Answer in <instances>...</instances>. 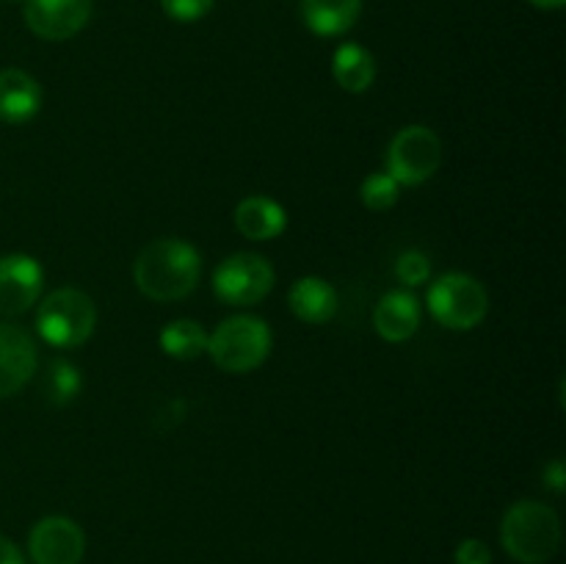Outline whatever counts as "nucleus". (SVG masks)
<instances>
[{
	"mask_svg": "<svg viewBox=\"0 0 566 564\" xmlns=\"http://www.w3.org/2000/svg\"><path fill=\"white\" fill-rule=\"evenodd\" d=\"M202 276V258L191 243L180 238H158L138 252L133 280L138 291L153 302L186 299Z\"/></svg>",
	"mask_w": 566,
	"mask_h": 564,
	"instance_id": "nucleus-1",
	"label": "nucleus"
},
{
	"mask_svg": "<svg viewBox=\"0 0 566 564\" xmlns=\"http://www.w3.org/2000/svg\"><path fill=\"white\" fill-rule=\"evenodd\" d=\"M501 542L517 562L545 564L562 547V518L542 501H517L503 514Z\"/></svg>",
	"mask_w": 566,
	"mask_h": 564,
	"instance_id": "nucleus-2",
	"label": "nucleus"
},
{
	"mask_svg": "<svg viewBox=\"0 0 566 564\" xmlns=\"http://www.w3.org/2000/svg\"><path fill=\"white\" fill-rule=\"evenodd\" d=\"M271 352V330L254 315H232L208 337V354L227 374H249L260 368Z\"/></svg>",
	"mask_w": 566,
	"mask_h": 564,
	"instance_id": "nucleus-3",
	"label": "nucleus"
},
{
	"mask_svg": "<svg viewBox=\"0 0 566 564\" xmlns=\"http://www.w3.org/2000/svg\"><path fill=\"white\" fill-rule=\"evenodd\" d=\"M97 324V307L77 288L53 291L36 313V332L55 348H75L92 337Z\"/></svg>",
	"mask_w": 566,
	"mask_h": 564,
	"instance_id": "nucleus-4",
	"label": "nucleus"
},
{
	"mask_svg": "<svg viewBox=\"0 0 566 564\" xmlns=\"http://www.w3.org/2000/svg\"><path fill=\"white\" fill-rule=\"evenodd\" d=\"M429 310L448 330L468 332L484 321L490 296L475 276L451 271L429 288Z\"/></svg>",
	"mask_w": 566,
	"mask_h": 564,
	"instance_id": "nucleus-5",
	"label": "nucleus"
},
{
	"mask_svg": "<svg viewBox=\"0 0 566 564\" xmlns=\"http://www.w3.org/2000/svg\"><path fill=\"white\" fill-rule=\"evenodd\" d=\"M440 160V136L426 125H409L401 127L387 147V175L398 186H420L437 175Z\"/></svg>",
	"mask_w": 566,
	"mask_h": 564,
	"instance_id": "nucleus-6",
	"label": "nucleus"
},
{
	"mask_svg": "<svg viewBox=\"0 0 566 564\" xmlns=\"http://www.w3.org/2000/svg\"><path fill=\"white\" fill-rule=\"evenodd\" d=\"M274 288V269L263 254L238 252L221 260L213 274V291L224 304L249 307L263 302Z\"/></svg>",
	"mask_w": 566,
	"mask_h": 564,
	"instance_id": "nucleus-7",
	"label": "nucleus"
},
{
	"mask_svg": "<svg viewBox=\"0 0 566 564\" xmlns=\"http://www.w3.org/2000/svg\"><path fill=\"white\" fill-rule=\"evenodd\" d=\"M28 553L33 564H81L86 553V534L81 525L70 518L39 520L28 534Z\"/></svg>",
	"mask_w": 566,
	"mask_h": 564,
	"instance_id": "nucleus-8",
	"label": "nucleus"
},
{
	"mask_svg": "<svg viewBox=\"0 0 566 564\" xmlns=\"http://www.w3.org/2000/svg\"><path fill=\"white\" fill-rule=\"evenodd\" d=\"M94 0H25V25L48 42H64L86 28Z\"/></svg>",
	"mask_w": 566,
	"mask_h": 564,
	"instance_id": "nucleus-9",
	"label": "nucleus"
},
{
	"mask_svg": "<svg viewBox=\"0 0 566 564\" xmlns=\"http://www.w3.org/2000/svg\"><path fill=\"white\" fill-rule=\"evenodd\" d=\"M42 265L31 254L0 258V315H20L42 291Z\"/></svg>",
	"mask_w": 566,
	"mask_h": 564,
	"instance_id": "nucleus-10",
	"label": "nucleus"
},
{
	"mask_svg": "<svg viewBox=\"0 0 566 564\" xmlns=\"http://www.w3.org/2000/svg\"><path fill=\"white\" fill-rule=\"evenodd\" d=\"M36 374V343L25 330L0 324V398L20 393Z\"/></svg>",
	"mask_w": 566,
	"mask_h": 564,
	"instance_id": "nucleus-11",
	"label": "nucleus"
},
{
	"mask_svg": "<svg viewBox=\"0 0 566 564\" xmlns=\"http://www.w3.org/2000/svg\"><path fill=\"white\" fill-rule=\"evenodd\" d=\"M374 326L385 341L390 343L409 341L420 326L418 299L407 291L385 293L374 310Z\"/></svg>",
	"mask_w": 566,
	"mask_h": 564,
	"instance_id": "nucleus-12",
	"label": "nucleus"
},
{
	"mask_svg": "<svg viewBox=\"0 0 566 564\" xmlns=\"http://www.w3.org/2000/svg\"><path fill=\"white\" fill-rule=\"evenodd\" d=\"M42 105V88L36 77L25 70H3L0 72V122L22 125L33 119Z\"/></svg>",
	"mask_w": 566,
	"mask_h": 564,
	"instance_id": "nucleus-13",
	"label": "nucleus"
},
{
	"mask_svg": "<svg viewBox=\"0 0 566 564\" xmlns=\"http://www.w3.org/2000/svg\"><path fill=\"white\" fill-rule=\"evenodd\" d=\"M287 227L285 208L271 197H247L235 208V230L249 241H271Z\"/></svg>",
	"mask_w": 566,
	"mask_h": 564,
	"instance_id": "nucleus-14",
	"label": "nucleus"
},
{
	"mask_svg": "<svg viewBox=\"0 0 566 564\" xmlns=\"http://www.w3.org/2000/svg\"><path fill=\"white\" fill-rule=\"evenodd\" d=\"M287 304L304 324H326L337 313V291L321 276H302L293 282Z\"/></svg>",
	"mask_w": 566,
	"mask_h": 564,
	"instance_id": "nucleus-15",
	"label": "nucleus"
},
{
	"mask_svg": "<svg viewBox=\"0 0 566 564\" xmlns=\"http://www.w3.org/2000/svg\"><path fill=\"white\" fill-rule=\"evenodd\" d=\"M363 0H302V20L315 36H340L359 20Z\"/></svg>",
	"mask_w": 566,
	"mask_h": 564,
	"instance_id": "nucleus-16",
	"label": "nucleus"
},
{
	"mask_svg": "<svg viewBox=\"0 0 566 564\" xmlns=\"http://www.w3.org/2000/svg\"><path fill=\"white\" fill-rule=\"evenodd\" d=\"M332 75H335L337 86L346 88V92H368V88L374 86L376 61L363 44H340V48L335 50V59H332Z\"/></svg>",
	"mask_w": 566,
	"mask_h": 564,
	"instance_id": "nucleus-17",
	"label": "nucleus"
},
{
	"mask_svg": "<svg viewBox=\"0 0 566 564\" xmlns=\"http://www.w3.org/2000/svg\"><path fill=\"white\" fill-rule=\"evenodd\" d=\"M208 332L191 318H177L160 332V348L175 359H197L208 352Z\"/></svg>",
	"mask_w": 566,
	"mask_h": 564,
	"instance_id": "nucleus-18",
	"label": "nucleus"
},
{
	"mask_svg": "<svg viewBox=\"0 0 566 564\" xmlns=\"http://www.w3.org/2000/svg\"><path fill=\"white\" fill-rule=\"evenodd\" d=\"M81 385L83 379L75 365H70L66 359L50 363L48 376H44V393H48L50 404H70L81 393Z\"/></svg>",
	"mask_w": 566,
	"mask_h": 564,
	"instance_id": "nucleus-19",
	"label": "nucleus"
},
{
	"mask_svg": "<svg viewBox=\"0 0 566 564\" xmlns=\"http://www.w3.org/2000/svg\"><path fill=\"white\" fill-rule=\"evenodd\" d=\"M398 188L401 186L387 171H381V175L365 177L363 186H359V199H363L365 208L381 213V210H390L398 202Z\"/></svg>",
	"mask_w": 566,
	"mask_h": 564,
	"instance_id": "nucleus-20",
	"label": "nucleus"
},
{
	"mask_svg": "<svg viewBox=\"0 0 566 564\" xmlns=\"http://www.w3.org/2000/svg\"><path fill=\"white\" fill-rule=\"evenodd\" d=\"M396 276L403 285H423L431 276V260L420 249H407L396 260Z\"/></svg>",
	"mask_w": 566,
	"mask_h": 564,
	"instance_id": "nucleus-21",
	"label": "nucleus"
},
{
	"mask_svg": "<svg viewBox=\"0 0 566 564\" xmlns=\"http://www.w3.org/2000/svg\"><path fill=\"white\" fill-rule=\"evenodd\" d=\"M216 6V0H160L166 17L177 22H197Z\"/></svg>",
	"mask_w": 566,
	"mask_h": 564,
	"instance_id": "nucleus-22",
	"label": "nucleus"
},
{
	"mask_svg": "<svg viewBox=\"0 0 566 564\" xmlns=\"http://www.w3.org/2000/svg\"><path fill=\"white\" fill-rule=\"evenodd\" d=\"M457 564H492V551L486 542L481 540H464L459 542L457 553H453Z\"/></svg>",
	"mask_w": 566,
	"mask_h": 564,
	"instance_id": "nucleus-23",
	"label": "nucleus"
},
{
	"mask_svg": "<svg viewBox=\"0 0 566 564\" xmlns=\"http://www.w3.org/2000/svg\"><path fill=\"white\" fill-rule=\"evenodd\" d=\"M0 564H25L22 551L11 540L0 536Z\"/></svg>",
	"mask_w": 566,
	"mask_h": 564,
	"instance_id": "nucleus-24",
	"label": "nucleus"
},
{
	"mask_svg": "<svg viewBox=\"0 0 566 564\" xmlns=\"http://www.w3.org/2000/svg\"><path fill=\"white\" fill-rule=\"evenodd\" d=\"M545 479H551V487L556 492H564V481H566V473H564V462H553L551 468L545 470Z\"/></svg>",
	"mask_w": 566,
	"mask_h": 564,
	"instance_id": "nucleus-25",
	"label": "nucleus"
},
{
	"mask_svg": "<svg viewBox=\"0 0 566 564\" xmlns=\"http://www.w3.org/2000/svg\"><path fill=\"white\" fill-rule=\"evenodd\" d=\"M531 6H536V9H562L564 0H528Z\"/></svg>",
	"mask_w": 566,
	"mask_h": 564,
	"instance_id": "nucleus-26",
	"label": "nucleus"
},
{
	"mask_svg": "<svg viewBox=\"0 0 566 564\" xmlns=\"http://www.w3.org/2000/svg\"><path fill=\"white\" fill-rule=\"evenodd\" d=\"M6 3H25V0H6Z\"/></svg>",
	"mask_w": 566,
	"mask_h": 564,
	"instance_id": "nucleus-27",
	"label": "nucleus"
}]
</instances>
